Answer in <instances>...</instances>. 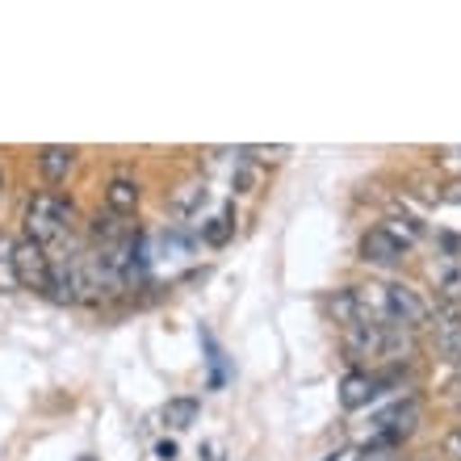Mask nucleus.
<instances>
[{
    "instance_id": "f257e3e1",
    "label": "nucleus",
    "mask_w": 461,
    "mask_h": 461,
    "mask_svg": "<svg viewBox=\"0 0 461 461\" xmlns=\"http://www.w3.org/2000/svg\"><path fill=\"white\" fill-rule=\"evenodd\" d=\"M344 348H348L352 361L399 365V361H411L420 344H415V331H402V328H361V323H352V328H344Z\"/></svg>"
},
{
    "instance_id": "f03ea898",
    "label": "nucleus",
    "mask_w": 461,
    "mask_h": 461,
    "mask_svg": "<svg viewBox=\"0 0 461 461\" xmlns=\"http://www.w3.org/2000/svg\"><path fill=\"white\" fill-rule=\"evenodd\" d=\"M76 222V210L72 202H63V197L55 194H38L30 206H25V240H34V243H55L63 240L68 230H72Z\"/></svg>"
},
{
    "instance_id": "7ed1b4c3",
    "label": "nucleus",
    "mask_w": 461,
    "mask_h": 461,
    "mask_svg": "<svg viewBox=\"0 0 461 461\" xmlns=\"http://www.w3.org/2000/svg\"><path fill=\"white\" fill-rule=\"evenodd\" d=\"M352 323L361 328H394V311H390V285L382 281H365V285H352Z\"/></svg>"
},
{
    "instance_id": "20e7f679",
    "label": "nucleus",
    "mask_w": 461,
    "mask_h": 461,
    "mask_svg": "<svg viewBox=\"0 0 461 461\" xmlns=\"http://www.w3.org/2000/svg\"><path fill=\"white\" fill-rule=\"evenodd\" d=\"M13 273H17V285L22 290H50V256L42 243L34 240H17L13 243Z\"/></svg>"
},
{
    "instance_id": "39448f33",
    "label": "nucleus",
    "mask_w": 461,
    "mask_h": 461,
    "mask_svg": "<svg viewBox=\"0 0 461 461\" xmlns=\"http://www.w3.org/2000/svg\"><path fill=\"white\" fill-rule=\"evenodd\" d=\"M390 311H394V328L402 331H420L432 323V306L411 285H390Z\"/></svg>"
},
{
    "instance_id": "423d86ee",
    "label": "nucleus",
    "mask_w": 461,
    "mask_h": 461,
    "mask_svg": "<svg viewBox=\"0 0 461 461\" xmlns=\"http://www.w3.org/2000/svg\"><path fill=\"white\" fill-rule=\"evenodd\" d=\"M382 386H386V377H382V374H369V369H348V374L340 377V407H344V411H361V407H369V402L382 394Z\"/></svg>"
},
{
    "instance_id": "0eeeda50",
    "label": "nucleus",
    "mask_w": 461,
    "mask_h": 461,
    "mask_svg": "<svg viewBox=\"0 0 461 461\" xmlns=\"http://www.w3.org/2000/svg\"><path fill=\"white\" fill-rule=\"evenodd\" d=\"M407 252H411V248L390 227H369L361 235V260H369V265H399Z\"/></svg>"
},
{
    "instance_id": "6e6552de",
    "label": "nucleus",
    "mask_w": 461,
    "mask_h": 461,
    "mask_svg": "<svg viewBox=\"0 0 461 461\" xmlns=\"http://www.w3.org/2000/svg\"><path fill=\"white\" fill-rule=\"evenodd\" d=\"M76 156H80V151H76V147H63V143L38 147V172H42V181L63 185L76 172Z\"/></svg>"
},
{
    "instance_id": "1a4fd4ad",
    "label": "nucleus",
    "mask_w": 461,
    "mask_h": 461,
    "mask_svg": "<svg viewBox=\"0 0 461 461\" xmlns=\"http://www.w3.org/2000/svg\"><path fill=\"white\" fill-rule=\"evenodd\" d=\"M432 331H437L440 357H445V361H461V311H457V306H453V303L440 306Z\"/></svg>"
},
{
    "instance_id": "9d476101",
    "label": "nucleus",
    "mask_w": 461,
    "mask_h": 461,
    "mask_svg": "<svg viewBox=\"0 0 461 461\" xmlns=\"http://www.w3.org/2000/svg\"><path fill=\"white\" fill-rule=\"evenodd\" d=\"M139 202H143V194H139V185L126 181V176H113V181L105 185V210H110L113 219H131L134 210H139Z\"/></svg>"
},
{
    "instance_id": "9b49d317",
    "label": "nucleus",
    "mask_w": 461,
    "mask_h": 461,
    "mask_svg": "<svg viewBox=\"0 0 461 461\" xmlns=\"http://www.w3.org/2000/svg\"><path fill=\"white\" fill-rule=\"evenodd\" d=\"M197 411H202V402L197 399H168L164 402V428H172V432H185V428H194Z\"/></svg>"
},
{
    "instance_id": "f8f14e48",
    "label": "nucleus",
    "mask_w": 461,
    "mask_h": 461,
    "mask_svg": "<svg viewBox=\"0 0 461 461\" xmlns=\"http://www.w3.org/2000/svg\"><path fill=\"white\" fill-rule=\"evenodd\" d=\"M202 202H206V181H185V185H176V194H172V210H176V214H194Z\"/></svg>"
},
{
    "instance_id": "ddd939ff",
    "label": "nucleus",
    "mask_w": 461,
    "mask_h": 461,
    "mask_svg": "<svg viewBox=\"0 0 461 461\" xmlns=\"http://www.w3.org/2000/svg\"><path fill=\"white\" fill-rule=\"evenodd\" d=\"M202 348H206V361H210V386L219 390L227 382V357H222L219 340H214V331L202 328Z\"/></svg>"
},
{
    "instance_id": "4468645a",
    "label": "nucleus",
    "mask_w": 461,
    "mask_h": 461,
    "mask_svg": "<svg viewBox=\"0 0 461 461\" xmlns=\"http://www.w3.org/2000/svg\"><path fill=\"white\" fill-rule=\"evenodd\" d=\"M230 230H235V219H230V210H227V214H219V219H210L206 227H202V240H206L210 248H222V243L230 240Z\"/></svg>"
},
{
    "instance_id": "2eb2a0df",
    "label": "nucleus",
    "mask_w": 461,
    "mask_h": 461,
    "mask_svg": "<svg viewBox=\"0 0 461 461\" xmlns=\"http://www.w3.org/2000/svg\"><path fill=\"white\" fill-rule=\"evenodd\" d=\"M0 290H22L17 285V273H13V243H0Z\"/></svg>"
},
{
    "instance_id": "dca6fc26",
    "label": "nucleus",
    "mask_w": 461,
    "mask_h": 461,
    "mask_svg": "<svg viewBox=\"0 0 461 461\" xmlns=\"http://www.w3.org/2000/svg\"><path fill=\"white\" fill-rule=\"evenodd\" d=\"M440 461H461V424L440 437Z\"/></svg>"
},
{
    "instance_id": "f3484780",
    "label": "nucleus",
    "mask_w": 461,
    "mask_h": 461,
    "mask_svg": "<svg viewBox=\"0 0 461 461\" xmlns=\"http://www.w3.org/2000/svg\"><path fill=\"white\" fill-rule=\"evenodd\" d=\"M252 185H256V172L252 168H240V172H235V189H240V194H248Z\"/></svg>"
},
{
    "instance_id": "a211bd4d",
    "label": "nucleus",
    "mask_w": 461,
    "mask_h": 461,
    "mask_svg": "<svg viewBox=\"0 0 461 461\" xmlns=\"http://www.w3.org/2000/svg\"><path fill=\"white\" fill-rule=\"evenodd\" d=\"M440 164H449V168H461V147H445V151H440Z\"/></svg>"
},
{
    "instance_id": "6ab92c4d",
    "label": "nucleus",
    "mask_w": 461,
    "mask_h": 461,
    "mask_svg": "<svg viewBox=\"0 0 461 461\" xmlns=\"http://www.w3.org/2000/svg\"><path fill=\"white\" fill-rule=\"evenodd\" d=\"M156 457L159 461H172V457H176V445H172V440H159V445H156Z\"/></svg>"
},
{
    "instance_id": "aec40b11",
    "label": "nucleus",
    "mask_w": 461,
    "mask_h": 461,
    "mask_svg": "<svg viewBox=\"0 0 461 461\" xmlns=\"http://www.w3.org/2000/svg\"><path fill=\"white\" fill-rule=\"evenodd\" d=\"M357 461H399V457H394V453H377V449H365V453H361V457H357Z\"/></svg>"
},
{
    "instance_id": "412c9836",
    "label": "nucleus",
    "mask_w": 461,
    "mask_h": 461,
    "mask_svg": "<svg viewBox=\"0 0 461 461\" xmlns=\"http://www.w3.org/2000/svg\"><path fill=\"white\" fill-rule=\"evenodd\" d=\"M0 189H5V172H0Z\"/></svg>"
}]
</instances>
